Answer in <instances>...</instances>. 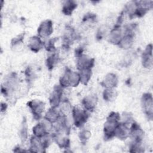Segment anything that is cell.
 Wrapping results in <instances>:
<instances>
[{
	"instance_id": "cell-1",
	"label": "cell",
	"mask_w": 153,
	"mask_h": 153,
	"mask_svg": "<svg viewBox=\"0 0 153 153\" xmlns=\"http://www.w3.org/2000/svg\"><path fill=\"white\" fill-rule=\"evenodd\" d=\"M120 117L118 113L112 112L106 119L104 125V134L105 139H111L114 136L116 127L120 123Z\"/></svg>"
},
{
	"instance_id": "cell-2",
	"label": "cell",
	"mask_w": 153,
	"mask_h": 153,
	"mask_svg": "<svg viewBox=\"0 0 153 153\" xmlns=\"http://www.w3.org/2000/svg\"><path fill=\"white\" fill-rule=\"evenodd\" d=\"M79 82V74L69 69H67L60 79V85L62 87H76L78 85Z\"/></svg>"
},
{
	"instance_id": "cell-3",
	"label": "cell",
	"mask_w": 153,
	"mask_h": 153,
	"mask_svg": "<svg viewBox=\"0 0 153 153\" xmlns=\"http://www.w3.org/2000/svg\"><path fill=\"white\" fill-rule=\"evenodd\" d=\"M72 117L74 124L78 127H81L87 121L88 115L86 110H84L78 106H74L72 109Z\"/></svg>"
},
{
	"instance_id": "cell-4",
	"label": "cell",
	"mask_w": 153,
	"mask_h": 153,
	"mask_svg": "<svg viewBox=\"0 0 153 153\" xmlns=\"http://www.w3.org/2000/svg\"><path fill=\"white\" fill-rule=\"evenodd\" d=\"M27 106L30 108L33 118L36 120H39L44 111L45 103L39 100H33L27 103Z\"/></svg>"
},
{
	"instance_id": "cell-5",
	"label": "cell",
	"mask_w": 153,
	"mask_h": 153,
	"mask_svg": "<svg viewBox=\"0 0 153 153\" xmlns=\"http://www.w3.org/2000/svg\"><path fill=\"white\" fill-rule=\"evenodd\" d=\"M51 128V123L44 119V120L37 124L33 128L34 135L38 137H42L48 134Z\"/></svg>"
},
{
	"instance_id": "cell-6",
	"label": "cell",
	"mask_w": 153,
	"mask_h": 153,
	"mask_svg": "<svg viewBox=\"0 0 153 153\" xmlns=\"http://www.w3.org/2000/svg\"><path fill=\"white\" fill-rule=\"evenodd\" d=\"M142 105L148 118L150 120H152L153 116V103L151 94L145 93L143 94L142 97Z\"/></svg>"
},
{
	"instance_id": "cell-7",
	"label": "cell",
	"mask_w": 153,
	"mask_h": 153,
	"mask_svg": "<svg viewBox=\"0 0 153 153\" xmlns=\"http://www.w3.org/2000/svg\"><path fill=\"white\" fill-rule=\"evenodd\" d=\"M94 63V59L86 55L82 54L78 57L77 68L79 71L87 69H91Z\"/></svg>"
},
{
	"instance_id": "cell-8",
	"label": "cell",
	"mask_w": 153,
	"mask_h": 153,
	"mask_svg": "<svg viewBox=\"0 0 153 153\" xmlns=\"http://www.w3.org/2000/svg\"><path fill=\"white\" fill-rule=\"evenodd\" d=\"M63 93L62 87L59 85H56L50 97V103L51 108H56L60 104L61 97Z\"/></svg>"
},
{
	"instance_id": "cell-9",
	"label": "cell",
	"mask_w": 153,
	"mask_h": 153,
	"mask_svg": "<svg viewBox=\"0 0 153 153\" xmlns=\"http://www.w3.org/2000/svg\"><path fill=\"white\" fill-rule=\"evenodd\" d=\"M53 31V23L50 20H46L42 22L38 28V33L41 37H47L50 36Z\"/></svg>"
},
{
	"instance_id": "cell-10",
	"label": "cell",
	"mask_w": 153,
	"mask_h": 153,
	"mask_svg": "<svg viewBox=\"0 0 153 153\" xmlns=\"http://www.w3.org/2000/svg\"><path fill=\"white\" fill-rule=\"evenodd\" d=\"M130 134H131L132 139L134 140V142H141L143 136V131L137 123L133 122L131 124V126L130 129Z\"/></svg>"
},
{
	"instance_id": "cell-11",
	"label": "cell",
	"mask_w": 153,
	"mask_h": 153,
	"mask_svg": "<svg viewBox=\"0 0 153 153\" xmlns=\"http://www.w3.org/2000/svg\"><path fill=\"white\" fill-rule=\"evenodd\" d=\"M142 65L146 68H151L152 66V46L151 44L147 45L142 54Z\"/></svg>"
},
{
	"instance_id": "cell-12",
	"label": "cell",
	"mask_w": 153,
	"mask_h": 153,
	"mask_svg": "<svg viewBox=\"0 0 153 153\" xmlns=\"http://www.w3.org/2000/svg\"><path fill=\"white\" fill-rule=\"evenodd\" d=\"M129 134L130 130L127 126L123 123H120L115 130L114 136L123 140L126 139L129 136Z\"/></svg>"
},
{
	"instance_id": "cell-13",
	"label": "cell",
	"mask_w": 153,
	"mask_h": 153,
	"mask_svg": "<svg viewBox=\"0 0 153 153\" xmlns=\"http://www.w3.org/2000/svg\"><path fill=\"white\" fill-rule=\"evenodd\" d=\"M118 84V78L116 75L112 73L107 74L101 84L106 88H113Z\"/></svg>"
},
{
	"instance_id": "cell-14",
	"label": "cell",
	"mask_w": 153,
	"mask_h": 153,
	"mask_svg": "<svg viewBox=\"0 0 153 153\" xmlns=\"http://www.w3.org/2000/svg\"><path fill=\"white\" fill-rule=\"evenodd\" d=\"M30 149L31 152H45V149L40 137H38L35 136L31 137Z\"/></svg>"
},
{
	"instance_id": "cell-15",
	"label": "cell",
	"mask_w": 153,
	"mask_h": 153,
	"mask_svg": "<svg viewBox=\"0 0 153 153\" xmlns=\"http://www.w3.org/2000/svg\"><path fill=\"white\" fill-rule=\"evenodd\" d=\"M120 27V25H116L110 33L109 41L113 44H118L122 38Z\"/></svg>"
},
{
	"instance_id": "cell-16",
	"label": "cell",
	"mask_w": 153,
	"mask_h": 153,
	"mask_svg": "<svg viewBox=\"0 0 153 153\" xmlns=\"http://www.w3.org/2000/svg\"><path fill=\"white\" fill-rule=\"evenodd\" d=\"M97 103V97L93 95H89L85 97L82 101V103L85 109L88 111H93Z\"/></svg>"
},
{
	"instance_id": "cell-17",
	"label": "cell",
	"mask_w": 153,
	"mask_h": 153,
	"mask_svg": "<svg viewBox=\"0 0 153 153\" xmlns=\"http://www.w3.org/2000/svg\"><path fill=\"white\" fill-rule=\"evenodd\" d=\"M28 46L32 51L36 53L41 49L43 46V44L39 37L34 36L30 38Z\"/></svg>"
},
{
	"instance_id": "cell-18",
	"label": "cell",
	"mask_w": 153,
	"mask_h": 153,
	"mask_svg": "<svg viewBox=\"0 0 153 153\" xmlns=\"http://www.w3.org/2000/svg\"><path fill=\"white\" fill-rule=\"evenodd\" d=\"M133 33H126V35L121 38L118 45L121 48L128 49L131 47L133 42Z\"/></svg>"
},
{
	"instance_id": "cell-19",
	"label": "cell",
	"mask_w": 153,
	"mask_h": 153,
	"mask_svg": "<svg viewBox=\"0 0 153 153\" xmlns=\"http://www.w3.org/2000/svg\"><path fill=\"white\" fill-rule=\"evenodd\" d=\"M60 118V115L59 112L54 108H51V109H50L47 112L45 115V119L51 123L56 122L59 120Z\"/></svg>"
},
{
	"instance_id": "cell-20",
	"label": "cell",
	"mask_w": 153,
	"mask_h": 153,
	"mask_svg": "<svg viewBox=\"0 0 153 153\" xmlns=\"http://www.w3.org/2000/svg\"><path fill=\"white\" fill-rule=\"evenodd\" d=\"M77 4L72 1H66L62 8V11L65 15L69 16L72 14L73 11L76 8Z\"/></svg>"
},
{
	"instance_id": "cell-21",
	"label": "cell",
	"mask_w": 153,
	"mask_h": 153,
	"mask_svg": "<svg viewBox=\"0 0 153 153\" xmlns=\"http://www.w3.org/2000/svg\"><path fill=\"white\" fill-rule=\"evenodd\" d=\"M80 73V82H81L83 84L86 85L89 81L91 76V69H87L79 71Z\"/></svg>"
},
{
	"instance_id": "cell-22",
	"label": "cell",
	"mask_w": 153,
	"mask_h": 153,
	"mask_svg": "<svg viewBox=\"0 0 153 153\" xmlns=\"http://www.w3.org/2000/svg\"><path fill=\"white\" fill-rule=\"evenodd\" d=\"M58 55L56 53H53L49 57H48L46 63H47V66L49 70H51L53 68L54 65L58 61Z\"/></svg>"
},
{
	"instance_id": "cell-23",
	"label": "cell",
	"mask_w": 153,
	"mask_h": 153,
	"mask_svg": "<svg viewBox=\"0 0 153 153\" xmlns=\"http://www.w3.org/2000/svg\"><path fill=\"white\" fill-rule=\"evenodd\" d=\"M20 135L22 141H25L27 137V125L26 120L25 118L22 123L21 128L20 130Z\"/></svg>"
},
{
	"instance_id": "cell-24",
	"label": "cell",
	"mask_w": 153,
	"mask_h": 153,
	"mask_svg": "<svg viewBox=\"0 0 153 153\" xmlns=\"http://www.w3.org/2000/svg\"><path fill=\"white\" fill-rule=\"evenodd\" d=\"M103 99L106 101H111L112 100L115 96L114 90L112 88H106L105 90L103 93Z\"/></svg>"
},
{
	"instance_id": "cell-25",
	"label": "cell",
	"mask_w": 153,
	"mask_h": 153,
	"mask_svg": "<svg viewBox=\"0 0 153 153\" xmlns=\"http://www.w3.org/2000/svg\"><path fill=\"white\" fill-rule=\"evenodd\" d=\"M90 136H91V133L89 131L83 130L80 132L79 137L81 142H82L83 143H85L86 141L90 138Z\"/></svg>"
},
{
	"instance_id": "cell-26",
	"label": "cell",
	"mask_w": 153,
	"mask_h": 153,
	"mask_svg": "<svg viewBox=\"0 0 153 153\" xmlns=\"http://www.w3.org/2000/svg\"><path fill=\"white\" fill-rule=\"evenodd\" d=\"M130 152H142L144 151L143 149L140 146V143L133 142L130 145Z\"/></svg>"
},
{
	"instance_id": "cell-27",
	"label": "cell",
	"mask_w": 153,
	"mask_h": 153,
	"mask_svg": "<svg viewBox=\"0 0 153 153\" xmlns=\"http://www.w3.org/2000/svg\"><path fill=\"white\" fill-rule=\"evenodd\" d=\"M56 39H51L48 41L47 44L45 45V48L48 51H53L55 50L54 47V42H56Z\"/></svg>"
},
{
	"instance_id": "cell-28",
	"label": "cell",
	"mask_w": 153,
	"mask_h": 153,
	"mask_svg": "<svg viewBox=\"0 0 153 153\" xmlns=\"http://www.w3.org/2000/svg\"><path fill=\"white\" fill-rule=\"evenodd\" d=\"M71 108L70 105L68 102H65L63 103L62 107H61V111L63 114H68L70 111Z\"/></svg>"
},
{
	"instance_id": "cell-29",
	"label": "cell",
	"mask_w": 153,
	"mask_h": 153,
	"mask_svg": "<svg viewBox=\"0 0 153 153\" xmlns=\"http://www.w3.org/2000/svg\"><path fill=\"white\" fill-rule=\"evenodd\" d=\"M23 38V35H19L17 38H14V39H13V40L11 41V45L13 46H15V45H17L18 44L22 43Z\"/></svg>"
}]
</instances>
